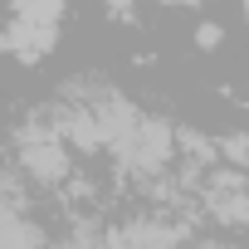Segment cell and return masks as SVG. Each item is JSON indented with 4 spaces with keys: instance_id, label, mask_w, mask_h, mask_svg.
<instances>
[{
    "instance_id": "1",
    "label": "cell",
    "mask_w": 249,
    "mask_h": 249,
    "mask_svg": "<svg viewBox=\"0 0 249 249\" xmlns=\"http://www.w3.org/2000/svg\"><path fill=\"white\" fill-rule=\"evenodd\" d=\"M112 147L122 152V161H127L132 171H161L171 161V152H176L171 147V127L157 122V117H132Z\"/></svg>"
},
{
    "instance_id": "2",
    "label": "cell",
    "mask_w": 249,
    "mask_h": 249,
    "mask_svg": "<svg viewBox=\"0 0 249 249\" xmlns=\"http://www.w3.org/2000/svg\"><path fill=\"white\" fill-rule=\"evenodd\" d=\"M20 166L35 181H44V186L64 181L69 176V147H64V137L59 132H25L20 137Z\"/></svg>"
},
{
    "instance_id": "3",
    "label": "cell",
    "mask_w": 249,
    "mask_h": 249,
    "mask_svg": "<svg viewBox=\"0 0 249 249\" xmlns=\"http://www.w3.org/2000/svg\"><path fill=\"white\" fill-rule=\"evenodd\" d=\"M54 44H59V30H49V25H30V20H15V15H10V30L0 35V49L15 54V59H25V64L44 59Z\"/></svg>"
},
{
    "instance_id": "5",
    "label": "cell",
    "mask_w": 249,
    "mask_h": 249,
    "mask_svg": "<svg viewBox=\"0 0 249 249\" xmlns=\"http://www.w3.org/2000/svg\"><path fill=\"white\" fill-rule=\"evenodd\" d=\"M196 39L210 49V44H220V30H215V25H200V35H196Z\"/></svg>"
},
{
    "instance_id": "4",
    "label": "cell",
    "mask_w": 249,
    "mask_h": 249,
    "mask_svg": "<svg viewBox=\"0 0 249 249\" xmlns=\"http://www.w3.org/2000/svg\"><path fill=\"white\" fill-rule=\"evenodd\" d=\"M10 15H15V20H30V25L59 30V20H64V0H15Z\"/></svg>"
},
{
    "instance_id": "6",
    "label": "cell",
    "mask_w": 249,
    "mask_h": 249,
    "mask_svg": "<svg viewBox=\"0 0 249 249\" xmlns=\"http://www.w3.org/2000/svg\"><path fill=\"white\" fill-rule=\"evenodd\" d=\"M171 5H196V0H171Z\"/></svg>"
}]
</instances>
